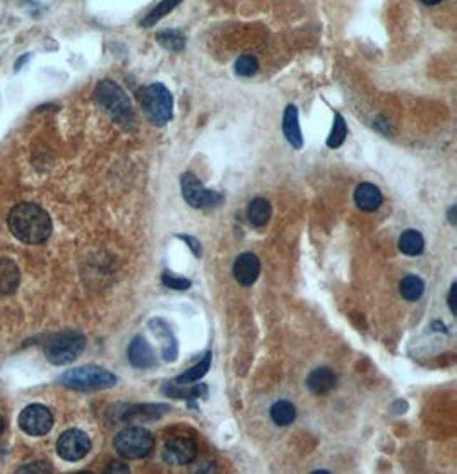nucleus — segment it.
<instances>
[{"label":"nucleus","instance_id":"nucleus-1","mask_svg":"<svg viewBox=\"0 0 457 474\" xmlns=\"http://www.w3.org/2000/svg\"><path fill=\"white\" fill-rule=\"evenodd\" d=\"M9 228L12 235L23 243H41L52 233V220L45 209L36 204H19L11 211Z\"/></svg>","mask_w":457,"mask_h":474},{"label":"nucleus","instance_id":"nucleus-2","mask_svg":"<svg viewBox=\"0 0 457 474\" xmlns=\"http://www.w3.org/2000/svg\"><path fill=\"white\" fill-rule=\"evenodd\" d=\"M61 383L69 388H74V391H105V388H112L117 386V377L110 370L103 369V366L86 365L79 366V369L67 370L61 377Z\"/></svg>","mask_w":457,"mask_h":474},{"label":"nucleus","instance_id":"nucleus-3","mask_svg":"<svg viewBox=\"0 0 457 474\" xmlns=\"http://www.w3.org/2000/svg\"><path fill=\"white\" fill-rule=\"evenodd\" d=\"M95 98L120 125L130 127L134 123V112H132L129 96L113 81H101L95 89Z\"/></svg>","mask_w":457,"mask_h":474},{"label":"nucleus","instance_id":"nucleus-4","mask_svg":"<svg viewBox=\"0 0 457 474\" xmlns=\"http://www.w3.org/2000/svg\"><path fill=\"white\" fill-rule=\"evenodd\" d=\"M86 349V336L78 331H62L48 337L45 356L52 365H69Z\"/></svg>","mask_w":457,"mask_h":474},{"label":"nucleus","instance_id":"nucleus-5","mask_svg":"<svg viewBox=\"0 0 457 474\" xmlns=\"http://www.w3.org/2000/svg\"><path fill=\"white\" fill-rule=\"evenodd\" d=\"M139 101L149 122L155 123V125H165L166 122L172 120L173 96L165 84H149L139 93Z\"/></svg>","mask_w":457,"mask_h":474},{"label":"nucleus","instance_id":"nucleus-6","mask_svg":"<svg viewBox=\"0 0 457 474\" xmlns=\"http://www.w3.org/2000/svg\"><path fill=\"white\" fill-rule=\"evenodd\" d=\"M113 445L123 459H140V457L149 455V452L153 450L155 438L151 431L144 426H129L118 431Z\"/></svg>","mask_w":457,"mask_h":474},{"label":"nucleus","instance_id":"nucleus-7","mask_svg":"<svg viewBox=\"0 0 457 474\" xmlns=\"http://www.w3.org/2000/svg\"><path fill=\"white\" fill-rule=\"evenodd\" d=\"M180 187L183 199L187 200L189 206L195 209L216 207L225 200L220 192L206 189L194 173H183L180 177Z\"/></svg>","mask_w":457,"mask_h":474},{"label":"nucleus","instance_id":"nucleus-8","mask_svg":"<svg viewBox=\"0 0 457 474\" xmlns=\"http://www.w3.org/2000/svg\"><path fill=\"white\" fill-rule=\"evenodd\" d=\"M53 426V414L43 404H29L19 414V428L31 437L46 435Z\"/></svg>","mask_w":457,"mask_h":474},{"label":"nucleus","instance_id":"nucleus-9","mask_svg":"<svg viewBox=\"0 0 457 474\" xmlns=\"http://www.w3.org/2000/svg\"><path fill=\"white\" fill-rule=\"evenodd\" d=\"M89 450H91V440L83 430L72 428L63 431L57 442L58 455L67 463H78L88 455Z\"/></svg>","mask_w":457,"mask_h":474},{"label":"nucleus","instance_id":"nucleus-10","mask_svg":"<svg viewBox=\"0 0 457 474\" xmlns=\"http://www.w3.org/2000/svg\"><path fill=\"white\" fill-rule=\"evenodd\" d=\"M170 411L166 404H129L118 406L117 411H110L113 414V423H132V421H151L158 420L163 414Z\"/></svg>","mask_w":457,"mask_h":474},{"label":"nucleus","instance_id":"nucleus-11","mask_svg":"<svg viewBox=\"0 0 457 474\" xmlns=\"http://www.w3.org/2000/svg\"><path fill=\"white\" fill-rule=\"evenodd\" d=\"M163 460L170 465H185L194 463L197 457V445L192 438L187 437H175L165 443Z\"/></svg>","mask_w":457,"mask_h":474},{"label":"nucleus","instance_id":"nucleus-12","mask_svg":"<svg viewBox=\"0 0 457 474\" xmlns=\"http://www.w3.org/2000/svg\"><path fill=\"white\" fill-rule=\"evenodd\" d=\"M149 329L155 334L161 343V354H163V360L168 363L177 361L178 358V341L175 337L173 331L166 324L165 319H151L149 320Z\"/></svg>","mask_w":457,"mask_h":474},{"label":"nucleus","instance_id":"nucleus-13","mask_svg":"<svg viewBox=\"0 0 457 474\" xmlns=\"http://www.w3.org/2000/svg\"><path fill=\"white\" fill-rule=\"evenodd\" d=\"M260 274V260L257 255L245 252V254L238 255L233 264V276L238 284L242 286H252L257 281Z\"/></svg>","mask_w":457,"mask_h":474},{"label":"nucleus","instance_id":"nucleus-14","mask_svg":"<svg viewBox=\"0 0 457 474\" xmlns=\"http://www.w3.org/2000/svg\"><path fill=\"white\" fill-rule=\"evenodd\" d=\"M127 358H129L130 365L135 366V369L146 370L156 366L155 351H153V348L143 336H135L132 339L129 349H127Z\"/></svg>","mask_w":457,"mask_h":474},{"label":"nucleus","instance_id":"nucleus-15","mask_svg":"<svg viewBox=\"0 0 457 474\" xmlns=\"http://www.w3.org/2000/svg\"><path fill=\"white\" fill-rule=\"evenodd\" d=\"M382 192L379 187H375L374 183H361L354 190V202L361 211L374 212L382 206Z\"/></svg>","mask_w":457,"mask_h":474},{"label":"nucleus","instance_id":"nucleus-16","mask_svg":"<svg viewBox=\"0 0 457 474\" xmlns=\"http://www.w3.org/2000/svg\"><path fill=\"white\" fill-rule=\"evenodd\" d=\"M337 377L331 369H315L310 371V375L307 377V387L310 388L314 394H327L332 388L336 387Z\"/></svg>","mask_w":457,"mask_h":474},{"label":"nucleus","instance_id":"nucleus-17","mask_svg":"<svg viewBox=\"0 0 457 474\" xmlns=\"http://www.w3.org/2000/svg\"><path fill=\"white\" fill-rule=\"evenodd\" d=\"M283 132L286 140H288L294 149L303 148L302 129H300V122H298V110L294 105L286 106L283 117Z\"/></svg>","mask_w":457,"mask_h":474},{"label":"nucleus","instance_id":"nucleus-18","mask_svg":"<svg viewBox=\"0 0 457 474\" xmlns=\"http://www.w3.org/2000/svg\"><path fill=\"white\" fill-rule=\"evenodd\" d=\"M21 272L11 259H0V294H12L18 289Z\"/></svg>","mask_w":457,"mask_h":474},{"label":"nucleus","instance_id":"nucleus-19","mask_svg":"<svg viewBox=\"0 0 457 474\" xmlns=\"http://www.w3.org/2000/svg\"><path fill=\"white\" fill-rule=\"evenodd\" d=\"M271 215H272L271 204L262 197L254 199L249 204V207H247L249 223L252 226H255V228H262V226H266L269 223V220H271Z\"/></svg>","mask_w":457,"mask_h":474},{"label":"nucleus","instance_id":"nucleus-20","mask_svg":"<svg viewBox=\"0 0 457 474\" xmlns=\"http://www.w3.org/2000/svg\"><path fill=\"white\" fill-rule=\"evenodd\" d=\"M165 394H168L170 397H175V399H187L189 403L192 401L199 399V397H206L207 396V386L206 383H197V386H192L190 388H183L178 383H166L163 387Z\"/></svg>","mask_w":457,"mask_h":474},{"label":"nucleus","instance_id":"nucleus-21","mask_svg":"<svg viewBox=\"0 0 457 474\" xmlns=\"http://www.w3.org/2000/svg\"><path fill=\"white\" fill-rule=\"evenodd\" d=\"M423 249H425V240H423L420 232H416V230H406V232L401 235L399 250L403 252L404 255L416 257V255L421 254Z\"/></svg>","mask_w":457,"mask_h":474},{"label":"nucleus","instance_id":"nucleus-22","mask_svg":"<svg viewBox=\"0 0 457 474\" xmlns=\"http://www.w3.org/2000/svg\"><path fill=\"white\" fill-rule=\"evenodd\" d=\"M211 360H212V354H211V351H207L197 365L192 366V369H189L187 371H183L182 375H178V377L175 378V383H178V386H187V383L197 382V380L202 378L204 375L209 371V369H211Z\"/></svg>","mask_w":457,"mask_h":474},{"label":"nucleus","instance_id":"nucleus-23","mask_svg":"<svg viewBox=\"0 0 457 474\" xmlns=\"http://www.w3.org/2000/svg\"><path fill=\"white\" fill-rule=\"evenodd\" d=\"M271 418L277 426H289L297 420V408L289 401H277L271 408Z\"/></svg>","mask_w":457,"mask_h":474},{"label":"nucleus","instance_id":"nucleus-24","mask_svg":"<svg viewBox=\"0 0 457 474\" xmlns=\"http://www.w3.org/2000/svg\"><path fill=\"white\" fill-rule=\"evenodd\" d=\"M182 0H161L160 4L155 7L153 11H149V14H146V18L140 21V26L143 28H153L160 23L161 19L165 18L166 14H170L175 7L180 6Z\"/></svg>","mask_w":457,"mask_h":474},{"label":"nucleus","instance_id":"nucleus-25","mask_svg":"<svg viewBox=\"0 0 457 474\" xmlns=\"http://www.w3.org/2000/svg\"><path fill=\"white\" fill-rule=\"evenodd\" d=\"M399 292L404 300L416 302L420 300L425 293V283L418 276H406L399 284Z\"/></svg>","mask_w":457,"mask_h":474},{"label":"nucleus","instance_id":"nucleus-26","mask_svg":"<svg viewBox=\"0 0 457 474\" xmlns=\"http://www.w3.org/2000/svg\"><path fill=\"white\" fill-rule=\"evenodd\" d=\"M156 41L160 43L163 48L170 50V52H182L185 48V38L180 31H161L156 35Z\"/></svg>","mask_w":457,"mask_h":474},{"label":"nucleus","instance_id":"nucleus-27","mask_svg":"<svg viewBox=\"0 0 457 474\" xmlns=\"http://www.w3.org/2000/svg\"><path fill=\"white\" fill-rule=\"evenodd\" d=\"M346 134H348V127H346V122L343 118V115L336 113L334 115V123H332V130L327 138V148L331 149H337L343 146Z\"/></svg>","mask_w":457,"mask_h":474},{"label":"nucleus","instance_id":"nucleus-28","mask_svg":"<svg viewBox=\"0 0 457 474\" xmlns=\"http://www.w3.org/2000/svg\"><path fill=\"white\" fill-rule=\"evenodd\" d=\"M259 71V62L254 55H242L237 62H235V72L242 78H250L255 72Z\"/></svg>","mask_w":457,"mask_h":474},{"label":"nucleus","instance_id":"nucleus-29","mask_svg":"<svg viewBox=\"0 0 457 474\" xmlns=\"http://www.w3.org/2000/svg\"><path fill=\"white\" fill-rule=\"evenodd\" d=\"M161 281H163V284L166 286V288L177 289V292H185V289H189L192 286L190 279L175 276V274H172V272H165L163 277H161Z\"/></svg>","mask_w":457,"mask_h":474},{"label":"nucleus","instance_id":"nucleus-30","mask_svg":"<svg viewBox=\"0 0 457 474\" xmlns=\"http://www.w3.org/2000/svg\"><path fill=\"white\" fill-rule=\"evenodd\" d=\"M52 471V468H50L48 463H33V464H28L26 468H21L19 473H50Z\"/></svg>","mask_w":457,"mask_h":474},{"label":"nucleus","instance_id":"nucleus-31","mask_svg":"<svg viewBox=\"0 0 457 474\" xmlns=\"http://www.w3.org/2000/svg\"><path fill=\"white\" fill-rule=\"evenodd\" d=\"M177 238H180V240L189 243L190 250L194 252V255H197V257H200V254H202V252H200V243L197 240H195V238L187 237V235H177Z\"/></svg>","mask_w":457,"mask_h":474},{"label":"nucleus","instance_id":"nucleus-32","mask_svg":"<svg viewBox=\"0 0 457 474\" xmlns=\"http://www.w3.org/2000/svg\"><path fill=\"white\" fill-rule=\"evenodd\" d=\"M456 289L457 284L454 283L451 286V293H448V309H451L452 315H456Z\"/></svg>","mask_w":457,"mask_h":474},{"label":"nucleus","instance_id":"nucleus-33","mask_svg":"<svg viewBox=\"0 0 457 474\" xmlns=\"http://www.w3.org/2000/svg\"><path fill=\"white\" fill-rule=\"evenodd\" d=\"M105 473H129V468L122 463H113V464H110V468L106 469Z\"/></svg>","mask_w":457,"mask_h":474},{"label":"nucleus","instance_id":"nucleus-34","mask_svg":"<svg viewBox=\"0 0 457 474\" xmlns=\"http://www.w3.org/2000/svg\"><path fill=\"white\" fill-rule=\"evenodd\" d=\"M456 211H457V207L456 206H452L451 207V211H448V221H451L452 225H456L457 221H456Z\"/></svg>","mask_w":457,"mask_h":474},{"label":"nucleus","instance_id":"nucleus-35","mask_svg":"<svg viewBox=\"0 0 457 474\" xmlns=\"http://www.w3.org/2000/svg\"><path fill=\"white\" fill-rule=\"evenodd\" d=\"M26 61H28V55H24V57H21V58H19V61H18V62H16V66H14V69H16V71H19V69H21V66H23V63H24V62H26Z\"/></svg>","mask_w":457,"mask_h":474},{"label":"nucleus","instance_id":"nucleus-36","mask_svg":"<svg viewBox=\"0 0 457 474\" xmlns=\"http://www.w3.org/2000/svg\"><path fill=\"white\" fill-rule=\"evenodd\" d=\"M423 4H426V6H435V4H440L442 0H421Z\"/></svg>","mask_w":457,"mask_h":474},{"label":"nucleus","instance_id":"nucleus-37","mask_svg":"<svg viewBox=\"0 0 457 474\" xmlns=\"http://www.w3.org/2000/svg\"><path fill=\"white\" fill-rule=\"evenodd\" d=\"M4 428H6V420H4V418L0 416V435L4 433Z\"/></svg>","mask_w":457,"mask_h":474}]
</instances>
